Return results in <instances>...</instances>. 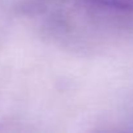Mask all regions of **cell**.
<instances>
[{
  "mask_svg": "<svg viewBox=\"0 0 133 133\" xmlns=\"http://www.w3.org/2000/svg\"><path fill=\"white\" fill-rule=\"evenodd\" d=\"M86 2L93 5L106 7V8H112V9L133 13V0H86Z\"/></svg>",
  "mask_w": 133,
  "mask_h": 133,
  "instance_id": "obj_1",
  "label": "cell"
}]
</instances>
